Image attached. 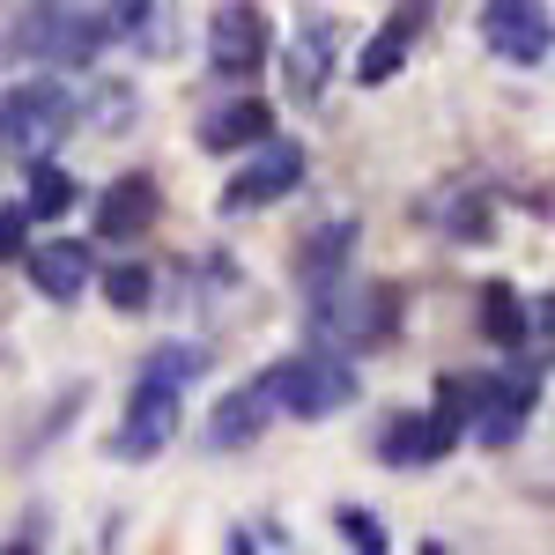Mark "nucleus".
<instances>
[{
  "mask_svg": "<svg viewBox=\"0 0 555 555\" xmlns=\"http://www.w3.org/2000/svg\"><path fill=\"white\" fill-rule=\"evenodd\" d=\"M67 208H75V178L38 164V178H30V222H52V215H67Z\"/></svg>",
  "mask_w": 555,
  "mask_h": 555,
  "instance_id": "2eb2a0df",
  "label": "nucleus"
},
{
  "mask_svg": "<svg viewBox=\"0 0 555 555\" xmlns=\"http://www.w3.org/2000/svg\"><path fill=\"white\" fill-rule=\"evenodd\" d=\"M149 222H156V185H149L141 171L119 178V185L96 201V237H104V245H127V237L149 230Z\"/></svg>",
  "mask_w": 555,
  "mask_h": 555,
  "instance_id": "9d476101",
  "label": "nucleus"
},
{
  "mask_svg": "<svg viewBox=\"0 0 555 555\" xmlns=\"http://www.w3.org/2000/svg\"><path fill=\"white\" fill-rule=\"evenodd\" d=\"M452 437H460V423L437 408V415H400V423L385 429V460L392 467H429V460H444L452 452Z\"/></svg>",
  "mask_w": 555,
  "mask_h": 555,
  "instance_id": "1a4fd4ad",
  "label": "nucleus"
},
{
  "mask_svg": "<svg viewBox=\"0 0 555 555\" xmlns=\"http://www.w3.org/2000/svg\"><path fill=\"white\" fill-rule=\"evenodd\" d=\"M319 82H326V67H319V44L304 38L297 52H289V89H297V96H319Z\"/></svg>",
  "mask_w": 555,
  "mask_h": 555,
  "instance_id": "dca6fc26",
  "label": "nucleus"
},
{
  "mask_svg": "<svg viewBox=\"0 0 555 555\" xmlns=\"http://www.w3.org/2000/svg\"><path fill=\"white\" fill-rule=\"evenodd\" d=\"M112 304H119V311H141V304H149V274H141V267H119V274H112Z\"/></svg>",
  "mask_w": 555,
  "mask_h": 555,
  "instance_id": "a211bd4d",
  "label": "nucleus"
},
{
  "mask_svg": "<svg viewBox=\"0 0 555 555\" xmlns=\"http://www.w3.org/2000/svg\"><path fill=\"white\" fill-rule=\"evenodd\" d=\"M30 253V208H0V259Z\"/></svg>",
  "mask_w": 555,
  "mask_h": 555,
  "instance_id": "f3484780",
  "label": "nucleus"
},
{
  "mask_svg": "<svg viewBox=\"0 0 555 555\" xmlns=\"http://www.w3.org/2000/svg\"><path fill=\"white\" fill-rule=\"evenodd\" d=\"M201 348H156L133 378V400H127V429H119V460H149L164 452L178 429V408H185V385L201 378Z\"/></svg>",
  "mask_w": 555,
  "mask_h": 555,
  "instance_id": "f257e3e1",
  "label": "nucleus"
},
{
  "mask_svg": "<svg viewBox=\"0 0 555 555\" xmlns=\"http://www.w3.org/2000/svg\"><path fill=\"white\" fill-rule=\"evenodd\" d=\"M75 127V96L60 82H15L0 96V156H44V149H60Z\"/></svg>",
  "mask_w": 555,
  "mask_h": 555,
  "instance_id": "7ed1b4c3",
  "label": "nucleus"
},
{
  "mask_svg": "<svg viewBox=\"0 0 555 555\" xmlns=\"http://www.w3.org/2000/svg\"><path fill=\"white\" fill-rule=\"evenodd\" d=\"M481 334H489L496 348H518L526 334H533V319H526V304H518L512 282H489V289H481Z\"/></svg>",
  "mask_w": 555,
  "mask_h": 555,
  "instance_id": "4468645a",
  "label": "nucleus"
},
{
  "mask_svg": "<svg viewBox=\"0 0 555 555\" xmlns=\"http://www.w3.org/2000/svg\"><path fill=\"white\" fill-rule=\"evenodd\" d=\"M541 334H548V348H555V297L541 304Z\"/></svg>",
  "mask_w": 555,
  "mask_h": 555,
  "instance_id": "6ab92c4d",
  "label": "nucleus"
},
{
  "mask_svg": "<svg viewBox=\"0 0 555 555\" xmlns=\"http://www.w3.org/2000/svg\"><path fill=\"white\" fill-rule=\"evenodd\" d=\"M415 30H423V0H408V8H400V15L378 30V38L363 44L356 75H363V82H392V75H400V60H408V38H415Z\"/></svg>",
  "mask_w": 555,
  "mask_h": 555,
  "instance_id": "9b49d317",
  "label": "nucleus"
},
{
  "mask_svg": "<svg viewBox=\"0 0 555 555\" xmlns=\"http://www.w3.org/2000/svg\"><path fill=\"white\" fill-rule=\"evenodd\" d=\"M267 133H274V112L259 96H245V104H222L208 127H201V149H259Z\"/></svg>",
  "mask_w": 555,
  "mask_h": 555,
  "instance_id": "f8f14e48",
  "label": "nucleus"
},
{
  "mask_svg": "<svg viewBox=\"0 0 555 555\" xmlns=\"http://www.w3.org/2000/svg\"><path fill=\"white\" fill-rule=\"evenodd\" d=\"M526 408H533V371H518V378H489L481 385V400H474V415H481V444H512L518 429H526Z\"/></svg>",
  "mask_w": 555,
  "mask_h": 555,
  "instance_id": "6e6552de",
  "label": "nucleus"
},
{
  "mask_svg": "<svg viewBox=\"0 0 555 555\" xmlns=\"http://www.w3.org/2000/svg\"><path fill=\"white\" fill-rule=\"evenodd\" d=\"M267 52H274V30H267V15H259L253 0L215 8V23H208L215 75H253V67H267Z\"/></svg>",
  "mask_w": 555,
  "mask_h": 555,
  "instance_id": "423d86ee",
  "label": "nucleus"
},
{
  "mask_svg": "<svg viewBox=\"0 0 555 555\" xmlns=\"http://www.w3.org/2000/svg\"><path fill=\"white\" fill-rule=\"evenodd\" d=\"M297 178H304V149L297 141H259V156L245 164V171L222 185V208L230 215H245V208H274V201H289L297 193Z\"/></svg>",
  "mask_w": 555,
  "mask_h": 555,
  "instance_id": "39448f33",
  "label": "nucleus"
},
{
  "mask_svg": "<svg viewBox=\"0 0 555 555\" xmlns=\"http://www.w3.org/2000/svg\"><path fill=\"white\" fill-rule=\"evenodd\" d=\"M89 274H96V259H89V245H75V237L30 245V282H38V297L75 304V297L89 289Z\"/></svg>",
  "mask_w": 555,
  "mask_h": 555,
  "instance_id": "0eeeda50",
  "label": "nucleus"
},
{
  "mask_svg": "<svg viewBox=\"0 0 555 555\" xmlns=\"http://www.w3.org/2000/svg\"><path fill=\"white\" fill-rule=\"evenodd\" d=\"M481 44L496 52V60H512V67H541L555 44V23L541 0H489L481 8Z\"/></svg>",
  "mask_w": 555,
  "mask_h": 555,
  "instance_id": "20e7f679",
  "label": "nucleus"
},
{
  "mask_svg": "<svg viewBox=\"0 0 555 555\" xmlns=\"http://www.w3.org/2000/svg\"><path fill=\"white\" fill-rule=\"evenodd\" d=\"M267 408H274V400H267L259 385H237V392H230V400L215 408L208 444H222V452H230V444H245V437H259V429H267Z\"/></svg>",
  "mask_w": 555,
  "mask_h": 555,
  "instance_id": "ddd939ff",
  "label": "nucleus"
},
{
  "mask_svg": "<svg viewBox=\"0 0 555 555\" xmlns=\"http://www.w3.org/2000/svg\"><path fill=\"white\" fill-rule=\"evenodd\" d=\"M259 392L282 408V415H297V423H326V415H341L348 400H356V371H348L341 356H289V363H274Z\"/></svg>",
  "mask_w": 555,
  "mask_h": 555,
  "instance_id": "f03ea898",
  "label": "nucleus"
}]
</instances>
